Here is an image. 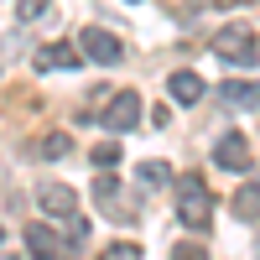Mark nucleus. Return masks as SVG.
Wrapping results in <instances>:
<instances>
[{
    "label": "nucleus",
    "mask_w": 260,
    "mask_h": 260,
    "mask_svg": "<svg viewBox=\"0 0 260 260\" xmlns=\"http://www.w3.org/2000/svg\"><path fill=\"white\" fill-rule=\"evenodd\" d=\"M177 219L192 229V234H208L213 229V198H208V182L198 172H187L177 182Z\"/></svg>",
    "instance_id": "1"
},
{
    "label": "nucleus",
    "mask_w": 260,
    "mask_h": 260,
    "mask_svg": "<svg viewBox=\"0 0 260 260\" xmlns=\"http://www.w3.org/2000/svg\"><path fill=\"white\" fill-rule=\"evenodd\" d=\"M208 47H213V57L234 62V68H255V62H260V42H255V31L245 26V21H229V26H219Z\"/></svg>",
    "instance_id": "2"
},
{
    "label": "nucleus",
    "mask_w": 260,
    "mask_h": 260,
    "mask_svg": "<svg viewBox=\"0 0 260 260\" xmlns=\"http://www.w3.org/2000/svg\"><path fill=\"white\" fill-rule=\"evenodd\" d=\"M78 47H83V57H89V62H99V68L125 62V42H120L115 31H104V26H89V31L78 37Z\"/></svg>",
    "instance_id": "3"
},
{
    "label": "nucleus",
    "mask_w": 260,
    "mask_h": 260,
    "mask_svg": "<svg viewBox=\"0 0 260 260\" xmlns=\"http://www.w3.org/2000/svg\"><path fill=\"white\" fill-rule=\"evenodd\" d=\"M104 130H136L141 125V94H130V89H120V94H110V104H104Z\"/></svg>",
    "instance_id": "4"
},
{
    "label": "nucleus",
    "mask_w": 260,
    "mask_h": 260,
    "mask_svg": "<svg viewBox=\"0 0 260 260\" xmlns=\"http://www.w3.org/2000/svg\"><path fill=\"white\" fill-rule=\"evenodd\" d=\"M213 161H219L224 172H250L255 167V151H250V141L240 136V130H229V136L213 141Z\"/></svg>",
    "instance_id": "5"
},
{
    "label": "nucleus",
    "mask_w": 260,
    "mask_h": 260,
    "mask_svg": "<svg viewBox=\"0 0 260 260\" xmlns=\"http://www.w3.org/2000/svg\"><path fill=\"white\" fill-rule=\"evenodd\" d=\"M31 62H37V73H57V68L68 73V68H78L83 57H78V47H73V42H47V47H42Z\"/></svg>",
    "instance_id": "6"
},
{
    "label": "nucleus",
    "mask_w": 260,
    "mask_h": 260,
    "mask_svg": "<svg viewBox=\"0 0 260 260\" xmlns=\"http://www.w3.org/2000/svg\"><path fill=\"white\" fill-rule=\"evenodd\" d=\"M26 250H31L37 260H57V255H62V234H57L52 224H26Z\"/></svg>",
    "instance_id": "7"
},
{
    "label": "nucleus",
    "mask_w": 260,
    "mask_h": 260,
    "mask_svg": "<svg viewBox=\"0 0 260 260\" xmlns=\"http://www.w3.org/2000/svg\"><path fill=\"white\" fill-rule=\"evenodd\" d=\"M42 208L52 213V219H73V208H78V198H73V187L68 182H42Z\"/></svg>",
    "instance_id": "8"
},
{
    "label": "nucleus",
    "mask_w": 260,
    "mask_h": 260,
    "mask_svg": "<svg viewBox=\"0 0 260 260\" xmlns=\"http://www.w3.org/2000/svg\"><path fill=\"white\" fill-rule=\"evenodd\" d=\"M167 94H172V99H177V104H187V110H192V104H198V99H203V78H198V73H192V68H177V73H172V78H167Z\"/></svg>",
    "instance_id": "9"
},
{
    "label": "nucleus",
    "mask_w": 260,
    "mask_h": 260,
    "mask_svg": "<svg viewBox=\"0 0 260 260\" xmlns=\"http://www.w3.org/2000/svg\"><path fill=\"white\" fill-rule=\"evenodd\" d=\"M219 99L234 104V110H260V83H250V78H224Z\"/></svg>",
    "instance_id": "10"
},
{
    "label": "nucleus",
    "mask_w": 260,
    "mask_h": 260,
    "mask_svg": "<svg viewBox=\"0 0 260 260\" xmlns=\"http://www.w3.org/2000/svg\"><path fill=\"white\" fill-rule=\"evenodd\" d=\"M229 213H234V219H245V224H255V219H260V182H245L240 192H234V198H229Z\"/></svg>",
    "instance_id": "11"
},
{
    "label": "nucleus",
    "mask_w": 260,
    "mask_h": 260,
    "mask_svg": "<svg viewBox=\"0 0 260 260\" xmlns=\"http://www.w3.org/2000/svg\"><path fill=\"white\" fill-rule=\"evenodd\" d=\"M73 151V141L62 136V130H47V136H37V146H31V156H42V161H62Z\"/></svg>",
    "instance_id": "12"
},
{
    "label": "nucleus",
    "mask_w": 260,
    "mask_h": 260,
    "mask_svg": "<svg viewBox=\"0 0 260 260\" xmlns=\"http://www.w3.org/2000/svg\"><path fill=\"white\" fill-rule=\"evenodd\" d=\"M136 182L156 192V187H167V182H172V167H167V161H141V167H136Z\"/></svg>",
    "instance_id": "13"
},
{
    "label": "nucleus",
    "mask_w": 260,
    "mask_h": 260,
    "mask_svg": "<svg viewBox=\"0 0 260 260\" xmlns=\"http://www.w3.org/2000/svg\"><path fill=\"white\" fill-rule=\"evenodd\" d=\"M94 167H99V172L120 167V141H99V146H94Z\"/></svg>",
    "instance_id": "14"
},
{
    "label": "nucleus",
    "mask_w": 260,
    "mask_h": 260,
    "mask_svg": "<svg viewBox=\"0 0 260 260\" xmlns=\"http://www.w3.org/2000/svg\"><path fill=\"white\" fill-rule=\"evenodd\" d=\"M99 260H146V255H141V245H130V240H120V245H110V250H104Z\"/></svg>",
    "instance_id": "15"
},
{
    "label": "nucleus",
    "mask_w": 260,
    "mask_h": 260,
    "mask_svg": "<svg viewBox=\"0 0 260 260\" xmlns=\"http://www.w3.org/2000/svg\"><path fill=\"white\" fill-rule=\"evenodd\" d=\"M11 6H16V16H21V21H37L42 11H47V0H11Z\"/></svg>",
    "instance_id": "16"
},
{
    "label": "nucleus",
    "mask_w": 260,
    "mask_h": 260,
    "mask_svg": "<svg viewBox=\"0 0 260 260\" xmlns=\"http://www.w3.org/2000/svg\"><path fill=\"white\" fill-rule=\"evenodd\" d=\"M68 240H73V245H83V240H89V224H83L78 213H73V219H68Z\"/></svg>",
    "instance_id": "17"
},
{
    "label": "nucleus",
    "mask_w": 260,
    "mask_h": 260,
    "mask_svg": "<svg viewBox=\"0 0 260 260\" xmlns=\"http://www.w3.org/2000/svg\"><path fill=\"white\" fill-rule=\"evenodd\" d=\"M172 260H208V255H203V245H177Z\"/></svg>",
    "instance_id": "18"
},
{
    "label": "nucleus",
    "mask_w": 260,
    "mask_h": 260,
    "mask_svg": "<svg viewBox=\"0 0 260 260\" xmlns=\"http://www.w3.org/2000/svg\"><path fill=\"white\" fill-rule=\"evenodd\" d=\"M208 6H229V0H187V11H208Z\"/></svg>",
    "instance_id": "19"
},
{
    "label": "nucleus",
    "mask_w": 260,
    "mask_h": 260,
    "mask_svg": "<svg viewBox=\"0 0 260 260\" xmlns=\"http://www.w3.org/2000/svg\"><path fill=\"white\" fill-rule=\"evenodd\" d=\"M255 260H260V240H255Z\"/></svg>",
    "instance_id": "20"
}]
</instances>
